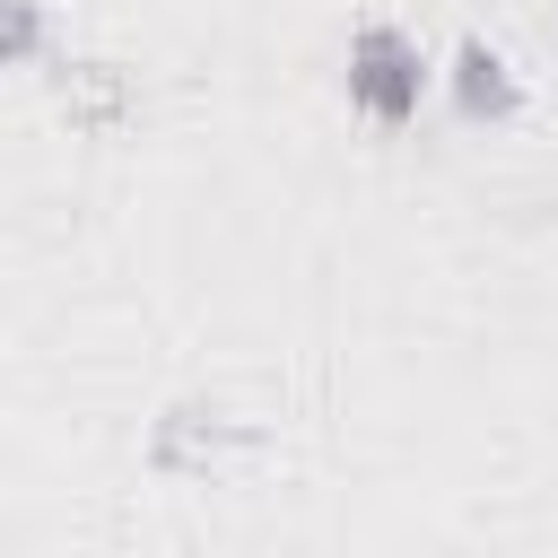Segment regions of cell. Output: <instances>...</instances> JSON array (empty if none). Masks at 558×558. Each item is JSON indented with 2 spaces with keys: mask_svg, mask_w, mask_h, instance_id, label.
Instances as JSON below:
<instances>
[{
  "mask_svg": "<svg viewBox=\"0 0 558 558\" xmlns=\"http://www.w3.org/2000/svg\"><path fill=\"white\" fill-rule=\"evenodd\" d=\"M427 78H436V70H427V52H418L410 26H392V17L349 26V52H340L349 113H366L375 131H410L418 105H427Z\"/></svg>",
  "mask_w": 558,
  "mask_h": 558,
  "instance_id": "obj_1",
  "label": "cell"
},
{
  "mask_svg": "<svg viewBox=\"0 0 558 558\" xmlns=\"http://www.w3.org/2000/svg\"><path fill=\"white\" fill-rule=\"evenodd\" d=\"M253 445V427L235 418V410H218V401H174L157 427H148V471L157 480H209L227 453H244Z\"/></svg>",
  "mask_w": 558,
  "mask_h": 558,
  "instance_id": "obj_2",
  "label": "cell"
},
{
  "mask_svg": "<svg viewBox=\"0 0 558 558\" xmlns=\"http://www.w3.org/2000/svg\"><path fill=\"white\" fill-rule=\"evenodd\" d=\"M445 96H453V113L480 131H497V122H514L523 113V78H514V61L488 44V35H462L453 44V70H445Z\"/></svg>",
  "mask_w": 558,
  "mask_h": 558,
  "instance_id": "obj_3",
  "label": "cell"
},
{
  "mask_svg": "<svg viewBox=\"0 0 558 558\" xmlns=\"http://www.w3.org/2000/svg\"><path fill=\"white\" fill-rule=\"evenodd\" d=\"M61 87H70V113H78L87 131H113V122H131V113H140V96H131V78H122L113 61H78Z\"/></svg>",
  "mask_w": 558,
  "mask_h": 558,
  "instance_id": "obj_4",
  "label": "cell"
},
{
  "mask_svg": "<svg viewBox=\"0 0 558 558\" xmlns=\"http://www.w3.org/2000/svg\"><path fill=\"white\" fill-rule=\"evenodd\" d=\"M52 52V9L44 0H0V70H26Z\"/></svg>",
  "mask_w": 558,
  "mask_h": 558,
  "instance_id": "obj_5",
  "label": "cell"
}]
</instances>
